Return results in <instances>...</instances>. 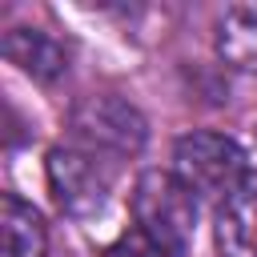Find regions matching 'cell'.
I'll list each match as a JSON object with an SVG mask.
<instances>
[{"label": "cell", "instance_id": "1", "mask_svg": "<svg viewBox=\"0 0 257 257\" xmlns=\"http://www.w3.org/2000/svg\"><path fill=\"white\" fill-rule=\"evenodd\" d=\"M133 217L145 237H153L157 245H165L173 253H185V245L197 229V193L177 173L149 169V173H141V181L133 189Z\"/></svg>", "mask_w": 257, "mask_h": 257}, {"label": "cell", "instance_id": "2", "mask_svg": "<svg viewBox=\"0 0 257 257\" xmlns=\"http://www.w3.org/2000/svg\"><path fill=\"white\" fill-rule=\"evenodd\" d=\"M72 141L92 157H133L145 145V116L120 96H84L68 116Z\"/></svg>", "mask_w": 257, "mask_h": 257}, {"label": "cell", "instance_id": "8", "mask_svg": "<svg viewBox=\"0 0 257 257\" xmlns=\"http://www.w3.org/2000/svg\"><path fill=\"white\" fill-rule=\"evenodd\" d=\"M44 245L40 213L16 193H4V257H44Z\"/></svg>", "mask_w": 257, "mask_h": 257}, {"label": "cell", "instance_id": "4", "mask_svg": "<svg viewBox=\"0 0 257 257\" xmlns=\"http://www.w3.org/2000/svg\"><path fill=\"white\" fill-rule=\"evenodd\" d=\"M48 185H52L56 205L72 217H92L108 201V173H104L100 157H92L84 149H52Z\"/></svg>", "mask_w": 257, "mask_h": 257}, {"label": "cell", "instance_id": "5", "mask_svg": "<svg viewBox=\"0 0 257 257\" xmlns=\"http://www.w3.org/2000/svg\"><path fill=\"white\" fill-rule=\"evenodd\" d=\"M213 233L221 257H257V169L225 193Z\"/></svg>", "mask_w": 257, "mask_h": 257}, {"label": "cell", "instance_id": "3", "mask_svg": "<svg viewBox=\"0 0 257 257\" xmlns=\"http://www.w3.org/2000/svg\"><path fill=\"white\" fill-rule=\"evenodd\" d=\"M173 173L193 193H229L245 177V153L225 133H189L173 145Z\"/></svg>", "mask_w": 257, "mask_h": 257}, {"label": "cell", "instance_id": "9", "mask_svg": "<svg viewBox=\"0 0 257 257\" xmlns=\"http://www.w3.org/2000/svg\"><path fill=\"white\" fill-rule=\"evenodd\" d=\"M108 257H181V253H173V249L157 245L153 237H145L141 229H133V233H124V237L108 249Z\"/></svg>", "mask_w": 257, "mask_h": 257}, {"label": "cell", "instance_id": "7", "mask_svg": "<svg viewBox=\"0 0 257 257\" xmlns=\"http://www.w3.org/2000/svg\"><path fill=\"white\" fill-rule=\"evenodd\" d=\"M217 52L241 72H257V12L229 8L217 20Z\"/></svg>", "mask_w": 257, "mask_h": 257}, {"label": "cell", "instance_id": "6", "mask_svg": "<svg viewBox=\"0 0 257 257\" xmlns=\"http://www.w3.org/2000/svg\"><path fill=\"white\" fill-rule=\"evenodd\" d=\"M4 52L12 64H20L32 80H56L68 72V52L56 36L40 28H12L4 36Z\"/></svg>", "mask_w": 257, "mask_h": 257}]
</instances>
